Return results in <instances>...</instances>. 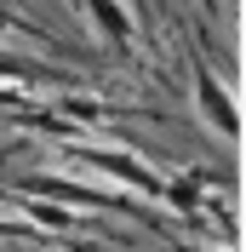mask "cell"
Masks as SVG:
<instances>
[{"label": "cell", "instance_id": "1", "mask_svg": "<svg viewBox=\"0 0 246 252\" xmlns=\"http://www.w3.org/2000/svg\"><path fill=\"white\" fill-rule=\"evenodd\" d=\"M63 155L75 160V166H86V172L109 178V184L132 189V195H143V201H160V189H166V178L154 172L143 155H132V149H121V143H97V138H63Z\"/></svg>", "mask_w": 246, "mask_h": 252}, {"label": "cell", "instance_id": "2", "mask_svg": "<svg viewBox=\"0 0 246 252\" xmlns=\"http://www.w3.org/2000/svg\"><path fill=\"white\" fill-rule=\"evenodd\" d=\"M189 80H195V109H200V121L212 126L223 143H235V138H241V103H235L229 80H217L212 63H206V52H195V46H189Z\"/></svg>", "mask_w": 246, "mask_h": 252}, {"label": "cell", "instance_id": "3", "mask_svg": "<svg viewBox=\"0 0 246 252\" xmlns=\"http://www.w3.org/2000/svg\"><path fill=\"white\" fill-rule=\"evenodd\" d=\"M6 189H23V195H46V201H58V206H97V212H132L126 206V195H109V189H92V184H80V178H17V184H6Z\"/></svg>", "mask_w": 246, "mask_h": 252}, {"label": "cell", "instance_id": "4", "mask_svg": "<svg viewBox=\"0 0 246 252\" xmlns=\"http://www.w3.org/2000/svg\"><path fill=\"white\" fill-rule=\"evenodd\" d=\"M75 6L86 12L92 34H103L121 58H143V34H138V17H132L126 0H75Z\"/></svg>", "mask_w": 246, "mask_h": 252}, {"label": "cell", "instance_id": "5", "mask_svg": "<svg viewBox=\"0 0 246 252\" xmlns=\"http://www.w3.org/2000/svg\"><path fill=\"white\" fill-rule=\"evenodd\" d=\"M0 86H12V92L34 97L40 86L63 92V86H69V75H63V69H52V63H40V58H29V52H0Z\"/></svg>", "mask_w": 246, "mask_h": 252}, {"label": "cell", "instance_id": "6", "mask_svg": "<svg viewBox=\"0 0 246 252\" xmlns=\"http://www.w3.org/2000/svg\"><path fill=\"white\" fill-rule=\"evenodd\" d=\"M12 201H23V212H29L34 223H46L52 235H63V229H75V212L69 206H58V201H46V195H23V189H6Z\"/></svg>", "mask_w": 246, "mask_h": 252}, {"label": "cell", "instance_id": "7", "mask_svg": "<svg viewBox=\"0 0 246 252\" xmlns=\"http://www.w3.org/2000/svg\"><path fill=\"white\" fill-rule=\"evenodd\" d=\"M17 23H23V17L12 12V0H0V29H17Z\"/></svg>", "mask_w": 246, "mask_h": 252}, {"label": "cell", "instance_id": "8", "mask_svg": "<svg viewBox=\"0 0 246 252\" xmlns=\"http://www.w3.org/2000/svg\"><path fill=\"white\" fill-rule=\"evenodd\" d=\"M200 6H206V12H212V17H217V0H200Z\"/></svg>", "mask_w": 246, "mask_h": 252}]
</instances>
